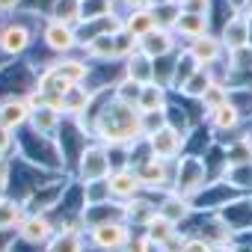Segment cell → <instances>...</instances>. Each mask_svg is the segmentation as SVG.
Here are the masks:
<instances>
[{"instance_id": "cell-1", "label": "cell", "mask_w": 252, "mask_h": 252, "mask_svg": "<svg viewBox=\"0 0 252 252\" xmlns=\"http://www.w3.org/2000/svg\"><path fill=\"white\" fill-rule=\"evenodd\" d=\"M83 125L89 128L92 140L110 146H125L131 149L137 143H143V113L140 107L131 104H122L119 98H113V92L107 95V101L98 107V98L89 110V119H83Z\"/></svg>"}, {"instance_id": "cell-2", "label": "cell", "mask_w": 252, "mask_h": 252, "mask_svg": "<svg viewBox=\"0 0 252 252\" xmlns=\"http://www.w3.org/2000/svg\"><path fill=\"white\" fill-rule=\"evenodd\" d=\"M211 184L208 166L202 160V155H181L175 160V181H172V193L184 196V199H196L205 187Z\"/></svg>"}, {"instance_id": "cell-3", "label": "cell", "mask_w": 252, "mask_h": 252, "mask_svg": "<svg viewBox=\"0 0 252 252\" xmlns=\"http://www.w3.org/2000/svg\"><path fill=\"white\" fill-rule=\"evenodd\" d=\"M110 172H113L110 169V149L104 143L92 140L74 163V181L77 184H92V181H104Z\"/></svg>"}, {"instance_id": "cell-4", "label": "cell", "mask_w": 252, "mask_h": 252, "mask_svg": "<svg viewBox=\"0 0 252 252\" xmlns=\"http://www.w3.org/2000/svg\"><path fill=\"white\" fill-rule=\"evenodd\" d=\"M131 237H134V228L125 220H110V222H98V225L86 228V243H89V249H98V252L122 249L131 243Z\"/></svg>"}, {"instance_id": "cell-5", "label": "cell", "mask_w": 252, "mask_h": 252, "mask_svg": "<svg viewBox=\"0 0 252 252\" xmlns=\"http://www.w3.org/2000/svg\"><path fill=\"white\" fill-rule=\"evenodd\" d=\"M146 146H149V155L152 158H160V160H178L184 155V146H187V134L175 125H163L160 131H155L152 137H146Z\"/></svg>"}, {"instance_id": "cell-6", "label": "cell", "mask_w": 252, "mask_h": 252, "mask_svg": "<svg viewBox=\"0 0 252 252\" xmlns=\"http://www.w3.org/2000/svg\"><path fill=\"white\" fill-rule=\"evenodd\" d=\"M134 169H137V175H140L146 193H155V190L169 193V190H172V181H175V163H172V160H160V158H152V155H149V158L140 160Z\"/></svg>"}, {"instance_id": "cell-7", "label": "cell", "mask_w": 252, "mask_h": 252, "mask_svg": "<svg viewBox=\"0 0 252 252\" xmlns=\"http://www.w3.org/2000/svg\"><path fill=\"white\" fill-rule=\"evenodd\" d=\"M42 39H45V48L57 57H71L74 51H80V39H77V30L57 21V18H48L45 27H42Z\"/></svg>"}, {"instance_id": "cell-8", "label": "cell", "mask_w": 252, "mask_h": 252, "mask_svg": "<svg viewBox=\"0 0 252 252\" xmlns=\"http://www.w3.org/2000/svg\"><path fill=\"white\" fill-rule=\"evenodd\" d=\"M33 45V27L27 21H6L0 27V54L3 57H24Z\"/></svg>"}, {"instance_id": "cell-9", "label": "cell", "mask_w": 252, "mask_h": 252, "mask_svg": "<svg viewBox=\"0 0 252 252\" xmlns=\"http://www.w3.org/2000/svg\"><path fill=\"white\" fill-rule=\"evenodd\" d=\"M60 231V225L54 222L51 214H27L24 222L15 228V237L33 246H48V240Z\"/></svg>"}, {"instance_id": "cell-10", "label": "cell", "mask_w": 252, "mask_h": 252, "mask_svg": "<svg viewBox=\"0 0 252 252\" xmlns=\"http://www.w3.org/2000/svg\"><path fill=\"white\" fill-rule=\"evenodd\" d=\"M184 51H187V54L196 60V65H202V68H217V63L225 60V45H222V39H220L217 33H205V36L187 42Z\"/></svg>"}, {"instance_id": "cell-11", "label": "cell", "mask_w": 252, "mask_h": 252, "mask_svg": "<svg viewBox=\"0 0 252 252\" xmlns=\"http://www.w3.org/2000/svg\"><path fill=\"white\" fill-rule=\"evenodd\" d=\"M33 107L27 104L24 95H3L0 98V128H6L9 134H18L21 128L30 125Z\"/></svg>"}, {"instance_id": "cell-12", "label": "cell", "mask_w": 252, "mask_h": 252, "mask_svg": "<svg viewBox=\"0 0 252 252\" xmlns=\"http://www.w3.org/2000/svg\"><path fill=\"white\" fill-rule=\"evenodd\" d=\"M107 187H110V199H116L122 205L146 193V187H143V181H140V175H137L134 166H128V169H113L107 175Z\"/></svg>"}, {"instance_id": "cell-13", "label": "cell", "mask_w": 252, "mask_h": 252, "mask_svg": "<svg viewBox=\"0 0 252 252\" xmlns=\"http://www.w3.org/2000/svg\"><path fill=\"white\" fill-rule=\"evenodd\" d=\"M63 83L68 86H77V83H86L89 74H92V63H86V57H57L51 63H45Z\"/></svg>"}, {"instance_id": "cell-14", "label": "cell", "mask_w": 252, "mask_h": 252, "mask_svg": "<svg viewBox=\"0 0 252 252\" xmlns=\"http://www.w3.org/2000/svg\"><path fill=\"white\" fill-rule=\"evenodd\" d=\"M181 51V39L175 36V30H152L146 39H140V54H146L149 60H160V57H172Z\"/></svg>"}, {"instance_id": "cell-15", "label": "cell", "mask_w": 252, "mask_h": 252, "mask_svg": "<svg viewBox=\"0 0 252 252\" xmlns=\"http://www.w3.org/2000/svg\"><path fill=\"white\" fill-rule=\"evenodd\" d=\"M98 92H92L86 83H77V86H68L65 95H63V116L65 119H86L92 104H95Z\"/></svg>"}, {"instance_id": "cell-16", "label": "cell", "mask_w": 252, "mask_h": 252, "mask_svg": "<svg viewBox=\"0 0 252 252\" xmlns=\"http://www.w3.org/2000/svg\"><path fill=\"white\" fill-rule=\"evenodd\" d=\"M217 36L222 39L225 54H228V51H237V48H246V45H249V18H246L243 12H231V15L222 21V27H220Z\"/></svg>"}, {"instance_id": "cell-17", "label": "cell", "mask_w": 252, "mask_h": 252, "mask_svg": "<svg viewBox=\"0 0 252 252\" xmlns=\"http://www.w3.org/2000/svg\"><path fill=\"white\" fill-rule=\"evenodd\" d=\"M158 214L163 217V220H169V222H175V225H184L193 214H196V205L190 202V199H184V196H178V193H163V199H158Z\"/></svg>"}, {"instance_id": "cell-18", "label": "cell", "mask_w": 252, "mask_h": 252, "mask_svg": "<svg viewBox=\"0 0 252 252\" xmlns=\"http://www.w3.org/2000/svg\"><path fill=\"white\" fill-rule=\"evenodd\" d=\"M155 217H158V202L149 199L146 193L131 199V202H125V222L131 228H146Z\"/></svg>"}, {"instance_id": "cell-19", "label": "cell", "mask_w": 252, "mask_h": 252, "mask_svg": "<svg viewBox=\"0 0 252 252\" xmlns=\"http://www.w3.org/2000/svg\"><path fill=\"white\" fill-rule=\"evenodd\" d=\"M63 122H65V116L60 110H54V107H36L30 113V125H27V128L36 131V134H42V137H54L57 140Z\"/></svg>"}, {"instance_id": "cell-20", "label": "cell", "mask_w": 252, "mask_h": 252, "mask_svg": "<svg viewBox=\"0 0 252 252\" xmlns=\"http://www.w3.org/2000/svg\"><path fill=\"white\" fill-rule=\"evenodd\" d=\"M27 205L24 199H15V196H3L0 199V231H6V234H15V228L24 222L27 217Z\"/></svg>"}, {"instance_id": "cell-21", "label": "cell", "mask_w": 252, "mask_h": 252, "mask_svg": "<svg viewBox=\"0 0 252 252\" xmlns=\"http://www.w3.org/2000/svg\"><path fill=\"white\" fill-rule=\"evenodd\" d=\"M45 252H89V243H86V231H74V228H60Z\"/></svg>"}, {"instance_id": "cell-22", "label": "cell", "mask_w": 252, "mask_h": 252, "mask_svg": "<svg viewBox=\"0 0 252 252\" xmlns=\"http://www.w3.org/2000/svg\"><path fill=\"white\" fill-rule=\"evenodd\" d=\"M122 68H125V77L134 80V83H140V86L155 83V60H149V57L140 54V51H137L131 60H125Z\"/></svg>"}, {"instance_id": "cell-23", "label": "cell", "mask_w": 252, "mask_h": 252, "mask_svg": "<svg viewBox=\"0 0 252 252\" xmlns=\"http://www.w3.org/2000/svg\"><path fill=\"white\" fill-rule=\"evenodd\" d=\"M208 125H211V131H217V134H234L240 125H243V116H240V110L228 101V104H222L220 110H214V113L208 116Z\"/></svg>"}, {"instance_id": "cell-24", "label": "cell", "mask_w": 252, "mask_h": 252, "mask_svg": "<svg viewBox=\"0 0 252 252\" xmlns=\"http://www.w3.org/2000/svg\"><path fill=\"white\" fill-rule=\"evenodd\" d=\"M205 33H211V18H208V15L181 12V18H178V24H175V36H178L184 45L193 42V39H199V36H205Z\"/></svg>"}, {"instance_id": "cell-25", "label": "cell", "mask_w": 252, "mask_h": 252, "mask_svg": "<svg viewBox=\"0 0 252 252\" xmlns=\"http://www.w3.org/2000/svg\"><path fill=\"white\" fill-rule=\"evenodd\" d=\"M116 36V33H113ZM113 36H95V39H89L86 45H80V51H83V57L89 60V63H119L116 60V39Z\"/></svg>"}, {"instance_id": "cell-26", "label": "cell", "mask_w": 252, "mask_h": 252, "mask_svg": "<svg viewBox=\"0 0 252 252\" xmlns=\"http://www.w3.org/2000/svg\"><path fill=\"white\" fill-rule=\"evenodd\" d=\"M122 21H125V30H128L134 39H146L152 30H158V21H155L152 6H146V9H131L128 15H122Z\"/></svg>"}, {"instance_id": "cell-27", "label": "cell", "mask_w": 252, "mask_h": 252, "mask_svg": "<svg viewBox=\"0 0 252 252\" xmlns=\"http://www.w3.org/2000/svg\"><path fill=\"white\" fill-rule=\"evenodd\" d=\"M140 113H166L169 110V89L160 86V83H149L143 86V95H140Z\"/></svg>"}, {"instance_id": "cell-28", "label": "cell", "mask_w": 252, "mask_h": 252, "mask_svg": "<svg viewBox=\"0 0 252 252\" xmlns=\"http://www.w3.org/2000/svg\"><path fill=\"white\" fill-rule=\"evenodd\" d=\"M225 166L234 169V166H252V134H243L237 140H231L225 149Z\"/></svg>"}, {"instance_id": "cell-29", "label": "cell", "mask_w": 252, "mask_h": 252, "mask_svg": "<svg viewBox=\"0 0 252 252\" xmlns=\"http://www.w3.org/2000/svg\"><path fill=\"white\" fill-rule=\"evenodd\" d=\"M48 18H57V21H63V24L77 30L83 24V0H54Z\"/></svg>"}, {"instance_id": "cell-30", "label": "cell", "mask_w": 252, "mask_h": 252, "mask_svg": "<svg viewBox=\"0 0 252 252\" xmlns=\"http://www.w3.org/2000/svg\"><path fill=\"white\" fill-rule=\"evenodd\" d=\"M214 80H217V71H214V68H202V65H199V68H196V71L187 77V83H184L178 92H181L184 98H193V101H199V98L205 95V89H208Z\"/></svg>"}, {"instance_id": "cell-31", "label": "cell", "mask_w": 252, "mask_h": 252, "mask_svg": "<svg viewBox=\"0 0 252 252\" xmlns=\"http://www.w3.org/2000/svg\"><path fill=\"white\" fill-rule=\"evenodd\" d=\"M199 104H202V116L208 119L214 110H220L222 104H228V86H225L222 80H214V83L205 89V95L199 98Z\"/></svg>"}, {"instance_id": "cell-32", "label": "cell", "mask_w": 252, "mask_h": 252, "mask_svg": "<svg viewBox=\"0 0 252 252\" xmlns=\"http://www.w3.org/2000/svg\"><path fill=\"white\" fill-rule=\"evenodd\" d=\"M175 231H178V225H175V222H169V220H163L160 214H158V217H155L146 228H143V234L152 240V246H155V249H158V246H163V243H166Z\"/></svg>"}, {"instance_id": "cell-33", "label": "cell", "mask_w": 252, "mask_h": 252, "mask_svg": "<svg viewBox=\"0 0 252 252\" xmlns=\"http://www.w3.org/2000/svg\"><path fill=\"white\" fill-rule=\"evenodd\" d=\"M152 12H155V21L160 30H175V24L181 18V3L172 0V3H163V6H152Z\"/></svg>"}, {"instance_id": "cell-34", "label": "cell", "mask_w": 252, "mask_h": 252, "mask_svg": "<svg viewBox=\"0 0 252 252\" xmlns=\"http://www.w3.org/2000/svg\"><path fill=\"white\" fill-rule=\"evenodd\" d=\"M140 95H143V86L134 83V80H128V77H122V80L113 86V98H119L122 104L137 107V104H140Z\"/></svg>"}, {"instance_id": "cell-35", "label": "cell", "mask_w": 252, "mask_h": 252, "mask_svg": "<svg viewBox=\"0 0 252 252\" xmlns=\"http://www.w3.org/2000/svg\"><path fill=\"white\" fill-rule=\"evenodd\" d=\"M113 39H116V60H119V63L131 60V57L140 51V39H134V36H131L128 30H125V27H122Z\"/></svg>"}, {"instance_id": "cell-36", "label": "cell", "mask_w": 252, "mask_h": 252, "mask_svg": "<svg viewBox=\"0 0 252 252\" xmlns=\"http://www.w3.org/2000/svg\"><path fill=\"white\" fill-rule=\"evenodd\" d=\"M116 12V0H83V24Z\"/></svg>"}, {"instance_id": "cell-37", "label": "cell", "mask_w": 252, "mask_h": 252, "mask_svg": "<svg viewBox=\"0 0 252 252\" xmlns=\"http://www.w3.org/2000/svg\"><path fill=\"white\" fill-rule=\"evenodd\" d=\"M181 252H217V246H214L211 240L199 237V234H187V240H184V249H181Z\"/></svg>"}, {"instance_id": "cell-38", "label": "cell", "mask_w": 252, "mask_h": 252, "mask_svg": "<svg viewBox=\"0 0 252 252\" xmlns=\"http://www.w3.org/2000/svg\"><path fill=\"white\" fill-rule=\"evenodd\" d=\"M12 187V158H0V196H6Z\"/></svg>"}, {"instance_id": "cell-39", "label": "cell", "mask_w": 252, "mask_h": 252, "mask_svg": "<svg viewBox=\"0 0 252 252\" xmlns=\"http://www.w3.org/2000/svg\"><path fill=\"white\" fill-rule=\"evenodd\" d=\"M184 240H187V234L178 228V231L163 243V246H158V252H181V249H184Z\"/></svg>"}, {"instance_id": "cell-40", "label": "cell", "mask_w": 252, "mask_h": 252, "mask_svg": "<svg viewBox=\"0 0 252 252\" xmlns=\"http://www.w3.org/2000/svg\"><path fill=\"white\" fill-rule=\"evenodd\" d=\"M116 3H122L125 9L131 12V9H146V6H149V0H116Z\"/></svg>"}, {"instance_id": "cell-41", "label": "cell", "mask_w": 252, "mask_h": 252, "mask_svg": "<svg viewBox=\"0 0 252 252\" xmlns=\"http://www.w3.org/2000/svg\"><path fill=\"white\" fill-rule=\"evenodd\" d=\"M21 6V0H0V15H9Z\"/></svg>"}, {"instance_id": "cell-42", "label": "cell", "mask_w": 252, "mask_h": 252, "mask_svg": "<svg viewBox=\"0 0 252 252\" xmlns=\"http://www.w3.org/2000/svg\"><path fill=\"white\" fill-rule=\"evenodd\" d=\"M246 18H252V0H246V3H243V9H240Z\"/></svg>"}, {"instance_id": "cell-43", "label": "cell", "mask_w": 252, "mask_h": 252, "mask_svg": "<svg viewBox=\"0 0 252 252\" xmlns=\"http://www.w3.org/2000/svg\"><path fill=\"white\" fill-rule=\"evenodd\" d=\"M163 3H172V0H149V6H163Z\"/></svg>"}, {"instance_id": "cell-44", "label": "cell", "mask_w": 252, "mask_h": 252, "mask_svg": "<svg viewBox=\"0 0 252 252\" xmlns=\"http://www.w3.org/2000/svg\"><path fill=\"white\" fill-rule=\"evenodd\" d=\"M249 48H252V18H249Z\"/></svg>"}, {"instance_id": "cell-45", "label": "cell", "mask_w": 252, "mask_h": 252, "mask_svg": "<svg viewBox=\"0 0 252 252\" xmlns=\"http://www.w3.org/2000/svg\"><path fill=\"white\" fill-rule=\"evenodd\" d=\"M113 252H128V246H122V249H113Z\"/></svg>"}]
</instances>
